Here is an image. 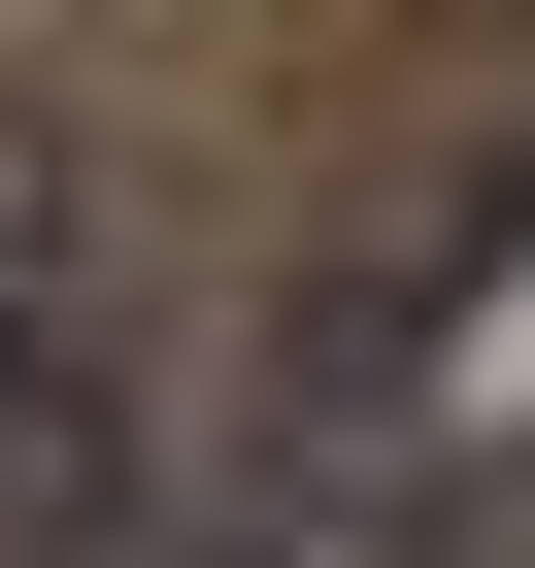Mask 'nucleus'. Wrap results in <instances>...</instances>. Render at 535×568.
Here are the masks:
<instances>
[{"instance_id":"nucleus-1","label":"nucleus","mask_w":535,"mask_h":568,"mask_svg":"<svg viewBox=\"0 0 535 568\" xmlns=\"http://www.w3.org/2000/svg\"><path fill=\"white\" fill-rule=\"evenodd\" d=\"M502 568H535V501H502Z\"/></svg>"}]
</instances>
